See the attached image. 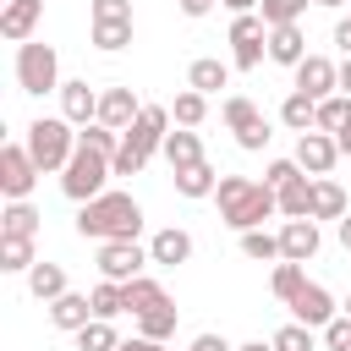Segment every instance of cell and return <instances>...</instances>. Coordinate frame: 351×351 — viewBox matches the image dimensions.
I'll list each match as a JSON object with an SVG mask.
<instances>
[{
	"mask_svg": "<svg viewBox=\"0 0 351 351\" xmlns=\"http://www.w3.org/2000/svg\"><path fill=\"white\" fill-rule=\"evenodd\" d=\"M115 351H165V340H148V335H137V340H121Z\"/></svg>",
	"mask_w": 351,
	"mask_h": 351,
	"instance_id": "obj_46",
	"label": "cell"
},
{
	"mask_svg": "<svg viewBox=\"0 0 351 351\" xmlns=\"http://www.w3.org/2000/svg\"><path fill=\"white\" fill-rule=\"evenodd\" d=\"M335 44L351 55V16H340V22H335Z\"/></svg>",
	"mask_w": 351,
	"mask_h": 351,
	"instance_id": "obj_47",
	"label": "cell"
},
{
	"mask_svg": "<svg viewBox=\"0 0 351 351\" xmlns=\"http://www.w3.org/2000/svg\"><path fill=\"white\" fill-rule=\"evenodd\" d=\"M88 296H93V318H115V313H126V285H121V280H99Z\"/></svg>",
	"mask_w": 351,
	"mask_h": 351,
	"instance_id": "obj_31",
	"label": "cell"
},
{
	"mask_svg": "<svg viewBox=\"0 0 351 351\" xmlns=\"http://www.w3.org/2000/svg\"><path fill=\"white\" fill-rule=\"evenodd\" d=\"M313 252H318V219H285L280 225V258L307 263Z\"/></svg>",
	"mask_w": 351,
	"mask_h": 351,
	"instance_id": "obj_14",
	"label": "cell"
},
{
	"mask_svg": "<svg viewBox=\"0 0 351 351\" xmlns=\"http://www.w3.org/2000/svg\"><path fill=\"white\" fill-rule=\"evenodd\" d=\"M214 186H219V176H214V165H208V159H197V165L176 170V192H181V197H208Z\"/></svg>",
	"mask_w": 351,
	"mask_h": 351,
	"instance_id": "obj_27",
	"label": "cell"
},
{
	"mask_svg": "<svg viewBox=\"0 0 351 351\" xmlns=\"http://www.w3.org/2000/svg\"><path fill=\"white\" fill-rule=\"evenodd\" d=\"M38 258H33V236H0V269L5 274H22V269H33Z\"/></svg>",
	"mask_w": 351,
	"mask_h": 351,
	"instance_id": "obj_29",
	"label": "cell"
},
{
	"mask_svg": "<svg viewBox=\"0 0 351 351\" xmlns=\"http://www.w3.org/2000/svg\"><path fill=\"white\" fill-rule=\"evenodd\" d=\"M110 176H115V170H110V154H99V148H88V143L77 137V154H71L66 170H60V192H66L71 203H88V197L104 192Z\"/></svg>",
	"mask_w": 351,
	"mask_h": 351,
	"instance_id": "obj_5",
	"label": "cell"
},
{
	"mask_svg": "<svg viewBox=\"0 0 351 351\" xmlns=\"http://www.w3.org/2000/svg\"><path fill=\"white\" fill-rule=\"evenodd\" d=\"M225 82H230V71L219 60H192V71H186V88H197V93H219Z\"/></svg>",
	"mask_w": 351,
	"mask_h": 351,
	"instance_id": "obj_32",
	"label": "cell"
},
{
	"mask_svg": "<svg viewBox=\"0 0 351 351\" xmlns=\"http://www.w3.org/2000/svg\"><path fill=\"white\" fill-rule=\"evenodd\" d=\"M165 137H170V110H165V104H143V115L121 132V154L110 159V170H115V176H137V170L165 148Z\"/></svg>",
	"mask_w": 351,
	"mask_h": 351,
	"instance_id": "obj_3",
	"label": "cell"
},
{
	"mask_svg": "<svg viewBox=\"0 0 351 351\" xmlns=\"http://www.w3.org/2000/svg\"><path fill=\"white\" fill-rule=\"evenodd\" d=\"M137 230H143V203L132 192H99L77 214V236L88 241H137Z\"/></svg>",
	"mask_w": 351,
	"mask_h": 351,
	"instance_id": "obj_1",
	"label": "cell"
},
{
	"mask_svg": "<svg viewBox=\"0 0 351 351\" xmlns=\"http://www.w3.org/2000/svg\"><path fill=\"white\" fill-rule=\"evenodd\" d=\"M165 159H170V170H186V165H197L203 159V143H197V132L192 126H181V132H170L165 137V148H159Z\"/></svg>",
	"mask_w": 351,
	"mask_h": 351,
	"instance_id": "obj_21",
	"label": "cell"
},
{
	"mask_svg": "<svg viewBox=\"0 0 351 351\" xmlns=\"http://www.w3.org/2000/svg\"><path fill=\"white\" fill-rule=\"evenodd\" d=\"M302 285H307V269H302V263H291V258H285V263L274 269V280H269V291H274L280 302H291Z\"/></svg>",
	"mask_w": 351,
	"mask_h": 351,
	"instance_id": "obj_36",
	"label": "cell"
},
{
	"mask_svg": "<svg viewBox=\"0 0 351 351\" xmlns=\"http://www.w3.org/2000/svg\"><path fill=\"white\" fill-rule=\"evenodd\" d=\"M269 60H280V66H291V71L307 60V38H302V27H296V22L269 27Z\"/></svg>",
	"mask_w": 351,
	"mask_h": 351,
	"instance_id": "obj_18",
	"label": "cell"
},
{
	"mask_svg": "<svg viewBox=\"0 0 351 351\" xmlns=\"http://www.w3.org/2000/svg\"><path fill=\"white\" fill-rule=\"evenodd\" d=\"M88 318H93V296L66 291V296H55V302H49V324H55V329H71V335H77Z\"/></svg>",
	"mask_w": 351,
	"mask_h": 351,
	"instance_id": "obj_19",
	"label": "cell"
},
{
	"mask_svg": "<svg viewBox=\"0 0 351 351\" xmlns=\"http://www.w3.org/2000/svg\"><path fill=\"white\" fill-rule=\"evenodd\" d=\"M77 137H82L88 148H99V154H110V159L121 154V132H115V126H104V121H93V126H82Z\"/></svg>",
	"mask_w": 351,
	"mask_h": 351,
	"instance_id": "obj_39",
	"label": "cell"
},
{
	"mask_svg": "<svg viewBox=\"0 0 351 351\" xmlns=\"http://www.w3.org/2000/svg\"><path fill=\"white\" fill-rule=\"evenodd\" d=\"M346 115H351V99H346V93L318 99V132H340V126H346Z\"/></svg>",
	"mask_w": 351,
	"mask_h": 351,
	"instance_id": "obj_38",
	"label": "cell"
},
{
	"mask_svg": "<svg viewBox=\"0 0 351 351\" xmlns=\"http://www.w3.org/2000/svg\"><path fill=\"white\" fill-rule=\"evenodd\" d=\"M60 115L71 126H93L99 121V93L88 82H60Z\"/></svg>",
	"mask_w": 351,
	"mask_h": 351,
	"instance_id": "obj_15",
	"label": "cell"
},
{
	"mask_svg": "<svg viewBox=\"0 0 351 351\" xmlns=\"http://www.w3.org/2000/svg\"><path fill=\"white\" fill-rule=\"evenodd\" d=\"M291 313H296V324H307V329H324L329 318H335V296L324 291V285H302L296 296H291Z\"/></svg>",
	"mask_w": 351,
	"mask_h": 351,
	"instance_id": "obj_13",
	"label": "cell"
},
{
	"mask_svg": "<svg viewBox=\"0 0 351 351\" xmlns=\"http://www.w3.org/2000/svg\"><path fill=\"white\" fill-rule=\"evenodd\" d=\"M38 11H44L38 0H11V5L0 11V33H5L11 44H27L33 27H38Z\"/></svg>",
	"mask_w": 351,
	"mask_h": 351,
	"instance_id": "obj_17",
	"label": "cell"
},
{
	"mask_svg": "<svg viewBox=\"0 0 351 351\" xmlns=\"http://www.w3.org/2000/svg\"><path fill=\"white\" fill-rule=\"evenodd\" d=\"M27 154H33L38 170H66V159L77 154L71 121H66V115H38V121L27 126Z\"/></svg>",
	"mask_w": 351,
	"mask_h": 351,
	"instance_id": "obj_4",
	"label": "cell"
},
{
	"mask_svg": "<svg viewBox=\"0 0 351 351\" xmlns=\"http://www.w3.org/2000/svg\"><path fill=\"white\" fill-rule=\"evenodd\" d=\"M38 176H44V170L33 165V154H27V148H16V143H5V148H0V192H5V197H27Z\"/></svg>",
	"mask_w": 351,
	"mask_h": 351,
	"instance_id": "obj_9",
	"label": "cell"
},
{
	"mask_svg": "<svg viewBox=\"0 0 351 351\" xmlns=\"http://www.w3.org/2000/svg\"><path fill=\"white\" fill-rule=\"evenodd\" d=\"M93 22H132V0H93Z\"/></svg>",
	"mask_w": 351,
	"mask_h": 351,
	"instance_id": "obj_43",
	"label": "cell"
},
{
	"mask_svg": "<svg viewBox=\"0 0 351 351\" xmlns=\"http://www.w3.org/2000/svg\"><path fill=\"white\" fill-rule=\"evenodd\" d=\"M280 214L285 219H313V176L302 170L291 186H280Z\"/></svg>",
	"mask_w": 351,
	"mask_h": 351,
	"instance_id": "obj_22",
	"label": "cell"
},
{
	"mask_svg": "<svg viewBox=\"0 0 351 351\" xmlns=\"http://www.w3.org/2000/svg\"><path fill=\"white\" fill-rule=\"evenodd\" d=\"M335 143H340V154H346V159H351V115H346V126H340V132H335Z\"/></svg>",
	"mask_w": 351,
	"mask_h": 351,
	"instance_id": "obj_49",
	"label": "cell"
},
{
	"mask_svg": "<svg viewBox=\"0 0 351 351\" xmlns=\"http://www.w3.org/2000/svg\"><path fill=\"white\" fill-rule=\"evenodd\" d=\"M192 351H236V346H230L225 335H197V340H192Z\"/></svg>",
	"mask_w": 351,
	"mask_h": 351,
	"instance_id": "obj_45",
	"label": "cell"
},
{
	"mask_svg": "<svg viewBox=\"0 0 351 351\" xmlns=\"http://www.w3.org/2000/svg\"><path fill=\"white\" fill-rule=\"evenodd\" d=\"M230 44H236V66H241V71H258L263 55H269V22L252 16V11H241V16L230 22Z\"/></svg>",
	"mask_w": 351,
	"mask_h": 351,
	"instance_id": "obj_8",
	"label": "cell"
},
{
	"mask_svg": "<svg viewBox=\"0 0 351 351\" xmlns=\"http://www.w3.org/2000/svg\"><path fill=\"white\" fill-rule=\"evenodd\" d=\"M159 302H165V285H159V280H148V274L126 280V313H132V318L148 313V307H159Z\"/></svg>",
	"mask_w": 351,
	"mask_h": 351,
	"instance_id": "obj_30",
	"label": "cell"
},
{
	"mask_svg": "<svg viewBox=\"0 0 351 351\" xmlns=\"http://www.w3.org/2000/svg\"><path fill=\"white\" fill-rule=\"evenodd\" d=\"M346 186L329 176H313V219H346Z\"/></svg>",
	"mask_w": 351,
	"mask_h": 351,
	"instance_id": "obj_20",
	"label": "cell"
},
{
	"mask_svg": "<svg viewBox=\"0 0 351 351\" xmlns=\"http://www.w3.org/2000/svg\"><path fill=\"white\" fill-rule=\"evenodd\" d=\"M137 335H148V340H170V335H176V302L165 296L159 307L137 313Z\"/></svg>",
	"mask_w": 351,
	"mask_h": 351,
	"instance_id": "obj_28",
	"label": "cell"
},
{
	"mask_svg": "<svg viewBox=\"0 0 351 351\" xmlns=\"http://www.w3.org/2000/svg\"><path fill=\"white\" fill-rule=\"evenodd\" d=\"M93 44L99 49H126L132 44V22H93Z\"/></svg>",
	"mask_w": 351,
	"mask_h": 351,
	"instance_id": "obj_40",
	"label": "cell"
},
{
	"mask_svg": "<svg viewBox=\"0 0 351 351\" xmlns=\"http://www.w3.org/2000/svg\"><path fill=\"white\" fill-rule=\"evenodd\" d=\"M236 351H274V340H247V346H236Z\"/></svg>",
	"mask_w": 351,
	"mask_h": 351,
	"instance_id": "obj_52",
	"label": "cell"
},
{
	"mask_svg": "<svg viewBox=\"0 0 351 351\" xmlns=\"http://www.w3.org/2000/svg\"><path fill=\"white\" fill-rule=\"evenodd\" d=\"M274 351H313V329H307V324H285V329H274Z\"/></svg>",
	"mask_w": 351,
	"mask_h": 351,
	"instance_id": "obj_41",
	"label": "cell"
},
{
	"mask_svg": "<svg viewBox=\"0 0 351 351\" xmlns=\"http://www.w3.org/2000/svg\"><path fill=\"white\" fill-rule=\"evenodd\" d=\"M280 121H285L291 132H313V126H318V99L296 88V93H291V99L280 104Z\"/></svg>",
	"mask_w": 351,
	"mask_h": 351,
	"instance_id": "obj_26",
	"label": "cell"
},
{
	"mask_svg": "<svg viewBox=\"0 0 351 351\" xmlns=\"http://www.w3.org/2000/svg\"><path fill=\"white\" fill-rule=\"evenodd\" d=\"M313 5H346V0H313Z\"/></svg>",
	"mask_w": 351,
	"mask_h": 351,
	"instance_id": "obj_54",
	"label": "cell"
},
{
	"mask_svg": "<svg viewBox=\"0 0 351 351\" xmlns=\"http://www.w3.org/2000/svg\"><path fill=\"white\" fill-rule=\"evenodd\" d=\"M181 11H186V16H208V11H214V0H181Z\"/></svg>",
	"mask_w": 351,
	"mask_h": 351,
	"instance_id": "obj_48",
	"label": "cell"
},
{
	"mask_svg": "<svg viewBox=\"0 0 351 351\" xmlns=\"http://www.w3.org/2000/svg\"><path fill=\"white\" fill-rule=\"evenodd\" d=\"M143 263H154V258H148L137 241H99V274H104V280H121V285H126V280L143 274Z\"/></svg>",
	"mask_w": 351,
	"mask_h": 351,
	"instance_id": "obj_10",
	"label": "cell"
},
{
	"mask_svg": "<svg viewBox=\"0 0 351 351\" xmlns=\"http://www.w3.org/2000/svg\"><path fill=\"white\" fill-rule=\"evenodd\" d=\"M296 88L313 93V99H329V93L340 88V66H335L329 55H307V60L296 66Z\"/></svg>",
	"mask_w": 351,
	"mask_h": 351,
	"instance_id": "obj_12",
	"label": "cell"
},
{
	"mask_svg": "<svg viewBox=\"0 0 351 351\" xmlns=\"http://www.w3.org/2000/svg\"><path fill=\"white\" fill-rule=\"evenodd\" d=\"M170 115H176V126H203V115H208V93H197V88H186V93H176V104H170Z\"/></svg>",
	"mask_w": 351,
	"mask_h": 351,
	"instance_id": "obj_33",
	"label": "cell"
},
{
	"mask_svg": "<svg viewBox=\"0 0 351 351\" xmlns=\"http://www.w3.org/2000/svg\"><path fill=\"white\" fill-rule=\"evenodd\" d=\"M340 313H351V296H346V302H340Z\"/></svg>",
	"mask_w": 351,
	"mask_h": 351,
	"instance_id": "obj_55",
	"label": "cell"
},
{
	"mask_svg": "<svg viewBox=\"0 0 351 351\" xmlns=\"http://www.w3.org/2000/svg\"><path fill=\"white\" fill-rule=\"evenodd\" d=\"M16 82H22V93H49V88H60V55H55V44L27 38V44L16 49Z\"/></svg>",
	"mask_w": 351,
	"mask_h": 351,
	"instance_id": "obj_6",
	"label": "cell"
},
{
	"mask_svg": "<svg viewBox=\"0 0 351 351\" xmlns=\"http://www.w3.org/2000/svg\"><path fill=\"white\" fill-rule=\"evenodd\" d=\"M38 5H44V0H38Z\"/></svg>",
	"mask_w": 351,
	"mask_h": 351,
	"instance_id": "obj_56",
	"label": "cell"
},
{
	"mask_svg": "<svg viewBox=\"0 0 351 351\" xmlns=\"http://www.w3.org/2000/svg\"><path fill=\"white\" fill-rule=\"evenodd\" d=\"M335 159H340V143H335V132H296V165L307 170V176H329L335 170Z\"/></svg>",
	"mask_w": 351,
	"mask_h": 351,
	"instance_id": "obj_11",
	"label": "cell"
},
{
	"mask_svg": "<svg viewBox=\"0 0 351 351\" xmlns=\"http://www.w3.org/2000/svg\"><path fill=\"white\" fill-rule=\"evenodd\" d=\"M241 252H247L252 263H269V258H280V236H269L263 225H258V230H241Z\"/></svg>",
	"mask_w": 351,
	"mask_h": 351,
	"instance_id": "obj_35",
	"label": "cell"
},
{
	"mask_svg": "<svg viewBox=\"0 0 351 351\" xmlns=\"http://www.w3.org/2000/svg\"><path fill=\"white\" fill-rule=\"evenodd\" d=\"M121 340H115V329H110V318H88L82 329H77V351H115Z\"/></svg>",
	"mask_w": 351,
	"mask_h": 351,
	"instance_id": "obj_34",
	"label": "cell"
},
{
	"mask_svg": "<svg viewBox=\"0 0 351 351\" xmlns=\"http://www.w3.org/2000/svg\"><path fill=\"white\" fill-rule=\"evenodd\" d=\"M296 176H302V165H296V159H274V165H269V176H263V181H269V186H274V192H280V186H291V181H296Z\"/></svg>",
	"mask_w": 351,
	"mask_h": 351,
	"instance_id": "obj_44",
	"label": "cell"
},
{
	"mask_svg": "<svg viewBox=\"0 0 351 351\" xmlns=\"http://www.w3.org/2000/svg\"><path fill=\"white\" fill-rule=\"evenodd\" d=\"M219 115H225V126L236 132V143H241L247 154H258V148H269V137H274V132H269V121L258 115V104H252V99H241V93H230Z\"/></svg>",
	"mask_w": 351,
	"mask_h": 351,
	"instance_id": "obj_7",
	"label": "cell"
},
{
	"mask_svg": "<svg viewBox=\"0 0 351 351\" xmlns=\"http://www.w3.org/2000/svg\"><path fill=\"white\" fill-rule=\"evenodd\" d=\"M137 115H143V104H137V93H132V88H104V93H99V121H104V126L126 132Z\"/></svg>",
	"mask_w": 351,
	"mask_h": 351,
	"instance_id": "obj_16",
	"label": "cell"
},
{
	"mask_svg": "<svg viewBox=\"0 0 351 351\" xmlns=\"http://www.w3.org/2000/svg\"><path fill=\"white\" fill-rule=\"evenodd\" d=\"M324 346H329V351H351V313H335V318L324 324Z\"/></svg>",
	"mask_w": 351,
	"mask_h": 351,
	"instance_id": "obj_42",
	"label": "cell"
},
{
	"mask_svg": "<svg viewBox=\"0 0 351 351\" xmlns=\"http://www.w3.org/2000/svg\"><path fill=\"white\" fill-rule=\"evenodd\" d=\"M27 291L49 307L55 296H66V269H60V263H33V269H27Z\"/></svg>",
	"mask_w": 351,
	"mask_h": 351,
	"instance_id": "obj_25",
	"label": "cell"
},
{
	"mask_svg": "<svg viewBox=\"0 0 351 351\" xmlns=\"http://www.w3.org/2000/svg\"><path fill=\"white\" fill-rule=\"evenodd\" d=\"M302 11H307V0H258V16H263L269 27H285V22H302Z\"/></svg>",
	"mask_w": 351,
	"mask_h": 351,
	"instance_id": "obj_37",
	"label": "cell"
},
{
	"mask_svg": "<svg viewBox=\"0 0 351 351\" xmlns=\"http://www.w3.org/2000/svg\"><path fill=\"white\" fill-rule=\"evenodd\" d=\"M340 247L351 252V208H346V219H340Z\"/></svg>",
	"mask_w": 351,
	"mask_h": 351,
	"instance_id": "obj_51",
	"label": "cell"
},
{
	"mask_svg": "<svg viewBox=\"0 0 351 351\" xmlns=\"http://www.w3.org/2000/svg\"><path fill=\"white\" fill-rule=\"evenodd\" d=\"M214 197H219V219H225L230 230H258V225H263L269 214H280V192H274L269 181H247V176H219Z\"/></svg>",
	"mask_w": 351,
	"mask_h": 351,
	"instance_id": "obj_2",
	"label": "cell"
},
{
	"mask_svg": "<svg viewBox=\"0 0 351 351\" xmlns=\"http://www.w3.org/2000/svg\"><path fill=\"white\" fill-rule=\"evenodd\" d=\"M38 208L27 203V197H11L5 203V214H0V236H38Z\"/></svg>",
	"mask_w": 351,
	"mask_h": 351,
	"instance_id": "obj_23",
	"label": "cell"
},
{
	"mask_svg": "<svg viewBox=\"0 0 351 351\" xmlns=\"http://www.w3.org/2000/svg\"><path fill=\"white\" fill-rule=\"evenodd\" d=\"M148 258H154V263H186V258H192V236L170 225V230H159V236L148 241Z\"/></svg>",
	"mask_w": 351,
	"mask_h": 351,
	"instance_id": "obj_24",
	"label": "cell"
},
{
	"mask_svg": "<svg viewBox=\"0 0 351 351\" xmlns=\"http://www.w3.org/2000/svg\"><path fill=\"white\" fill-rule=\"evenodd\" d=\"M340 93H346V99H351V55H346V60H340Z\"/></svg>",
	"mask_w": 351,
	"mask_h": 351,
	"instance_id": "obj_50",
	"label": "cell"
},
{
	"mask_svg": "<svg viewBox=\"0 0 351 351\" xmlns=\"http://www.w3.org/2000/svg\"><path fill=\"white\" fill-rule=\"evenodd\" d=\"M219 5H230V11H236V16H241V11H252V5H258V0H219Z\"/></svg>",
	"mask_w": 351,
	"mask_h": 351,
	"instance_id": "obj_53",
	"label": "cell"
}]
</instances>
